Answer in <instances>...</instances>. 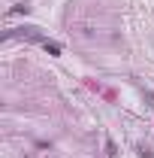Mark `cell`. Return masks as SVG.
<instances>
[{"mask_svg": "<svg viewBox=\"0 0 154 158\" xmlns=\"http://www.w3.org/2000/svg\"><path fill=\"white\" fill-rule=\"evenodd\" d=\"M12 37H27V40H37V43H45V37L39 34V27H15V31L6 34V40H12Z\"/></svg>", "mask_w": 154, "mask_h": 158, "instance_id": "6da1fadb", "label": "cell"}, {"mask_svg": "<svg viewBox=\"0 0 154 158\" xmlns=\"http://www.w3.org/2000/svg\"><path fill=\"white\" fill-rule=\"evenodd\" d=\"M42 46H45V52H48V55H60V46H58V43H52V40H45Z\"/></svg>", "mask_w": 154, "mask_h": 158, "instance_id": "7a4b0ae2", "label": "cell"}, {"mask_svg": "<svg viewBox=\"0 0 154 158\" xmlns=\"http://www.w3.org/2000/svg\"><path fill=\"white\" fill-rule=\"evenodd\" d=\"M106 155H112V158L118 155V149H115V143H112V140H106Z\"/></svg>", "mask_w": 154, "mask_h": 158, "instance_id": "3957f363", "label": "cell"}, {"mask_svg": "<svg viewBox=\"0 0 154 158\" xmlns=\"http://www.w3.org/2000/svg\"><path fill=\"white\" fill-rule=\"evenodd\" d=\"M27 9H30L27 3H15V6H12V12H27Z\"/></svg>", "mask_w": 154, "mask_h": 158, "instance_id": "277c9868", "label": "cell"}, {"mask_svg": "<svg viewBox=\"0 0 154 158\" xmlns=\"http://www.w3.org/2000/svg\"><path fill=\"white\" fill-rule=\"evenodd\" d=\"M139 155H142V158H154V152H151V149H145V146H139Z\"/></svg>", "mask_w": 154, "mask_h": 158, "instance_id": "5b68a950", "label": "cell"}]
</instances>
